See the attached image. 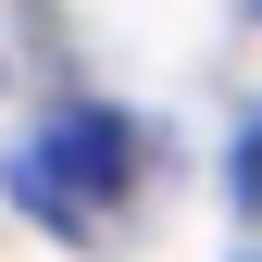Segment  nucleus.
<instances>
[{"label": "nucleus", "instance_id": "obj_2", "mask_svg": "<svg viewBox=\"0 0 262 262\" xmlns=\"http://www.w3.org/2000/svg\"><path fill=\"white\" fill-rule=\"evenodd\" d=\"M250 13H262V0H250Z\"/></svg>", "mask_w": 262, "mask_h": 262}, {"label": "nucleus", "instance_id": "obj_1", "mask_svg": "<svg viewBox=\"0 0 262 262\" xmlns=\"http://www.w3.org/2000/svg\"><path fill=\"white\" fill-rule=\"evenodd\" d=\"M125 200H138V138H125V113H50L38 138L13 150V212L25 225H50V237H75V250H100Z\"/></svg>", "mask_w": 262, "mask_h": 262}]
</instances>
